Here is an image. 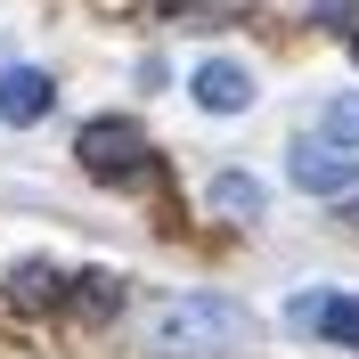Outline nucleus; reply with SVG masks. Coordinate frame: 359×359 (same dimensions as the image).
Masks as SVG:
<instances>
[{"label":"nucleus","mask_w":359,"mask_h":359,"mask_svg":"<svg viewBox=\"0 0 359 359\" xmlns=\"http://www.w3.org/2000/svg\"><path fill=\"white\" fill-rule=\"evenodd\" d=\"M327 139H335V147L359 139V98H335V107H327Z\"/></svg>","instance_id":"obj_10"},{"label":"nucleus","mask_w":359,"mask_h":359,"mask_svg":"<svg viewBox=\"0 0 359 359\" xmlns=\"http://www.w3.org/2000/svg\"><path fill=\"white\" fill-rule=\"evenodd\" d=\"M74 156H82V172H90V180H147V172H156V147H147V131H139V123H123V114H98V123H82Z\"/></svg>","instance_id":"obj_2"},{"label":"nucleus","mask_w":359,"mask_h":359,"mask_svg":"<svg viewBox=\"0 0 359 359\" xmlns=\"http://www.w3.org/2000/svg\"><path fill=\"white\" fill-rule=\"evenodd\" d=\"M8 294H17V302H57V269L49 262H17L8 269Z\"/></svg>","instance_id":"obj_9"},{"label":"nucleus","mask_w":359,"mask_h":359,"mask_svg":"<svg viewBox=\"0 0 359 359\" xmlns=\"http://www.w3.org/2000/svg\"><path fill=\"white\" fill-rule=\"evenodd\" d=\"M49 98H57V90H49L41 66H8V74H0V114H8V123H41Z\"/></svg>","instance_id":"obj_6"},{"label":"nucleus","mask_w":359,"mask_h":359,"mask_svg":"<svg viewBox=\"0 0 359 359\" xmlns=\"http://www.w3.org/2000/svg\"><path fill=\"white\" fill-rule=\"evenodd\" d=\"M311 17H318V25H351L359 0H311Z\"/></svg>","instance_id":"obj_11"},{"label":"nucleus","mask_w":359,"mask_h":359,"mask_svg":"<svg viewBox=\"0 0 359 359\" xmlns=\"http://www.w3.org/2000/svg\"><path fill=\"white\" fill-rule=\"evenodd\" d=\"M147 343L163 359H237L253 343V318L221 294H163L147 302Z\"/></svg>","instance_id":"obj_1"},{"label":"nucleus","mask_w":359,"mask_h":359,"mask_svg":"<svg viewBox=\"0 0 359 359\" xmlns=\"http://www.w3.org/2000/svg\"><path fill=\"white\" fill-rule=\"evenodd\" d=\"M188 90H196V107H204V114H245V107H253V74L237 66V57H204Z\"/></svg>","instance_id":"obj_4"},{"label":"nucleus","mask_w":359,"mask_h":359,"mask_svg":"<svg viewBox=\"0 0 359 359\" xmlns=\"http://www.w3.org/2000/svg\"><path fill=\"white\" fill-rule=\"evenodd\" d=\"M66 302H82V311H114L123 286H114V269H82V278L66 286Z\"/></svg>","instance_id":"obj_8"},{"label":"nucleus","mask_w":359,"mask_h":359,"mask_svg":"<svg viewBox=\"0 0 359 359\" xmlns=\"http://www.w3.org/2000/svg\"><path fill=\"white\" fill-rule=\"evenodd\" d=\"M294 327H318L335 351H359V294H302Z\"/></svg>","instance_id":"obj_5"},{"label":"nucleus","mask_w":359,"mask_h":359,"mask_svg":"<svg viewBox=\"0 0 359 359\" xmlns=\"http://www.w3.org/2000/svg\"><path fill=\"white\" fill-rule=\"evenodd\" d=\"M286 180L311 188V196H351V188H359V156L335 147V139H302V147L286 156Z\"/></svg>","instance_id":"obj_3"},{"label":"nucleus","mask_w":359,"mask_h":359,"mask_svg":"<svg viewBox=\"0 0 359 359\" xmlns=\"http://www.w3.org/2000/svg\"><path fill=\"white\" fill-rule=\"evenodd\" d=\"M212 204H221L229 221H253V212H262V180H245V172H221V180H212Z\"/></svg>","instance_id":"obj_7"}]
</instances>
